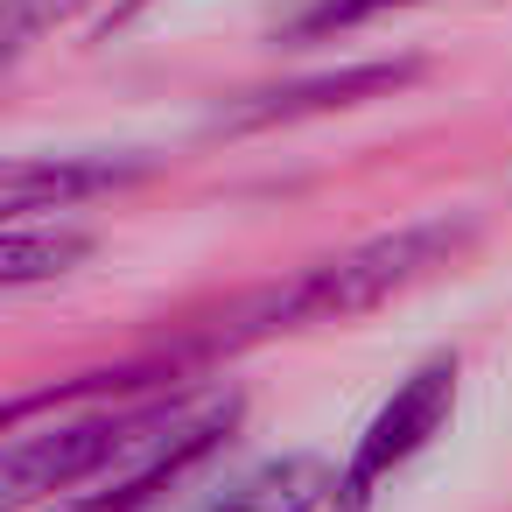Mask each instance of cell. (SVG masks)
Listing matches in <instances>:
<instances>
[{"label": "cell", "mask_w": 512, "mask_h": 512, "mask_svg": "<svg viewBox=\"0 0 512 512\" xmlns=\"http://www.w3.org/2000/svg\"><path fill=\"white\" fill-rule=\"evenodd\" d=\"M477 239V218H421V225H400V232H379L351 253H330L316 267H302L288 288H274L267 302H253L239 316V330L225 344H246V337H267V330H309V323H351L407 288H421L428 274H442L463 246Z\"/></svg>", "instance_id": "obj_1"}, {"label": "cell", "mask_w": 512, "mask_h": 512, "mask_svg": "<svg viewBox=\"0 0 512 512\" xmlns=\"http://www.w3.org/2000/svg\"><path fill=\"white\" fill-rule=\"evenodd\" d=\"M197 414V400H106L92 414H71L57 428H15L8 456H0V498L8 505H36L78 484H99L113 470H127L134 456H148L169 428H183Z\"/></svg>", "instance_id": "obj_2"}, {"label": "cell", "mask_w": 512, "mask_h": 512, "mask_svg": "<svg viewBox=\"0 0 512 512\" xmlns=\"http://www.w3.org/2000/svg\"><path fill=\"white\" fill-rule=\"evenodd\" d=\"M449 414H456V358L449 351H435V358H421L400 386H393V400L365 421V435L351 442V456H344V470H337V512H365L442 428H449Z\"/></svg>", "instance_id": "obj_3"}, {"label": "cell", "mask_w": 512, "mask_h": 512, "mask_svg": "<svg viewBox=\"0 0 512 512\" xmlns=\"http://www.w3.org/2000/svg\"><path fill=\"white\" fill-rule=\"evenodd\" d=\"M239 428V393H211V400H197V414L183 421V428H169L148 456H134L127 470H113V477H99V491H78V498H64L57 512H148L155 498H169L225 435Z\"/></svg>", "instance_id": "obj_4"}, {"label": "cell", "mask_w": 512, "mask_h": 512, "mask_svg": "<svg viewBox=\"0 0 512 512\" xmlns=\"http://www.w3.org/2000/svg\"><path fill=\"white\" fill-rule=\"evenodd\" d=\"M421 64L414 57H393V64H351V71H323V78H302L288 92H246L232 106L211 113V134H260V127H295V120H316V113H344V106H365L379 92H400L414 85Z\"/></svg>", "instance_id": "obj_5"}, {"label": "cell", "mask_w": 512, "mask_h": 512, "mask_svg": "<svg viewBox=\"0 0 512 512\" xmlns=\"http://www.w3.org/2000/svg\"><path fill=\"white\" fill-rule=\"evenodd\" d=\"M141 176H148V155H22L8 176H0V211L22 225L36 211H71L85 197L141 183Z\"/></svg>", "instance_id": "obj_6"}, {"label": "cell", "mask_w": 512, "mask_h": 512, "mask_svg": "<svg viewBox=\"0 0 512 512\" xmlns=\"http://www.w3.org/2000/svg\"><path fill=\"white\" fill-rule=\"evenodd\" d=\"M316 505H337V470L295 449V456H267L246 477H232L204 512H316Z\"/></svg>", "instance_id": "obj_7"}, {"label": "cell", "mask_w": 512, "mask_h": 512, "mask_svg": "<svg viewBox=\"0 0 512 512\" xmlns=\"http://www.w3.org/2000/svg\"><path fill=\"white\" fill-rule=\"evenodd\" d=\"M85 253H92V232H78V225H50V232L15 225L8 246H0V288H29V281L71 274Z\"/></svg>", "instance_id": "obj_8"}, {"label": "cell", "mask_w": 512, "mask_h": 512, "mask_svg": "<svg viewBox=\"0 0 512 512\" xmlns=\"http://www.w3.org/2000/svg\"><path fill=\"white\" fill-rule=\"evenodd\" d=\"M400 8H428V0H309V8H295V15L274 29V43H288V50L330 43V36H351V29H365V22H379V15H400Z\"/></svg>", "instance_id": "obj_9"}, {"label": "cell", "mask_w": 512, "mask_h": 512, "mask_svg": "<svg viewBox=\"0 0 512 512\" xmlns=\"http://www.w3.org/2000/svg\"><path fill=\"white\" fill-rule=\"evenodd\" d=\"M85 8H92V0H8V8H0V50L22 57L36 36H50L57 22H71Z\"/></svg>", "instance_id": "obj_10"}]
</instances>
